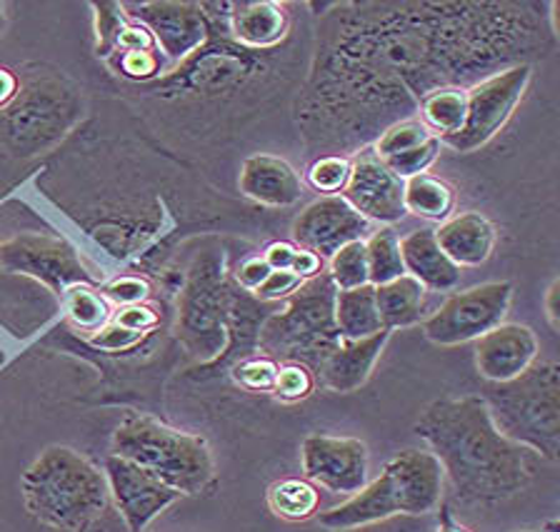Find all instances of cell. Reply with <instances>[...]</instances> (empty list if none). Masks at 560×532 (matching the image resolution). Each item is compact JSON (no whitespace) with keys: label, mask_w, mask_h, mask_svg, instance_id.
Segmentation results:
<instances>
[{"label":"cell","mask_w":560,"mask_h":532,"mask_svg":"<svg viewBox=\"0 0 560 532\" xmlns=\"http://www.w3.org/2000/svg\"><path fill=\"white\" fill-rule=\"evenodd\" d=\"M105 480H108L110 500L116 503L120 518L126 520L130 532H145L148 525L165 512L173 503L180 500V493L173 490L158 480L153 473H148L136 462L126 458L108 456L105 458Z\"/></svg>","instance_id":"5bb4252c"},{"label":"cell","mask_w":560,"mask_h":532,"mask_svg":"<svg viewBox=\"0 0 560 532\" xmlns=\"http://www.w3.org/2000/svg\"><path fill=\"white\" fill-rule=\"evenodd\" d=\"M148 293H151V287H148L145 281H140V277H118V281H113L108 287H105V300H113V303H120V305H138L148 298Z\"/></svg>","instance_id":"ab89813d"},{"label":"cell","mask_w":560,"mask_h":532,"mask_svg":"<svg viewBox=\"0 0 560 532\" xmlns=\"http://www.w3.org/2000/svg\"><path fill=\"white\" fill-rule=\"evenodd\" d=\"M402 208H406V213L423 217V221L443 223L448 221L455 208V190L443 178L423 173V176L406 180Z\"/></svg>","instance_id":"4316f807"},{"label":"cell","mask_w":560,"mask_h":532,"mask_svg":"<svg viewBox=\"0 0 560 532\" xmlns=\"http://www.w3.org/2000/svg\"><path fill=\"white\" fill-rule=\"evenodd\" d=\"M268 508L280 520L305 522L318 515L320 493L311 480H303V477L278 480V483L270 485L268 490Z\"/></svg>","instance_id":"83f0119b"},{"label":"cell","mask_w":560,"mask_h":532,"mask_svg":"<svg viewBox=\"0 0 560 532\" xmlns=\"http://www.w3.org/2000/svg\"><path fill=\"white\" fill-rule=\"evenodd\" d=\"M116 326H120L122 330H130V333L143 335L158 326V312L143 303L126 305V308L118 312Z\"/></svg>","instance_id":"60d3db41"},{"label":"cell","mask_w":560,"mask_h":532,"mask_svg":"<svg viewBox=\"0 0 560 532\" xmlns=\"http://www.w3.org/2000/svg\"><path fill=\"white\" fill-rule=\"evenodd\" d=\"M295 248L298 246H291V243H273V246H268L266 252H262V258H266L270 270H291Z\"/></svg>","instance_id":"f6af8a7d"},{"label":"cell","mask_w":560,"mask_h":532,"mask_svg":"<svg viewBox=\"0 0 560 532\" xmlns=\"http://www.w3.org/2000/svg\"><path fill=\"white\" fill-rule=\"evenodd\" d=\"M311 188L320 196H343L350 178V158L346 155H323L311 163L308 173Z\"/></svg>","instance_id":"d6a6232c"},{"label":"cell","mask_w":560,"mask_h":532,"mask_svg":"<svg viewBox=\"0 0 560 532\" xmlns=\"http://www.w3.org/2000/svg\"><path fill=\"white\" fill-rule=\"evenodd\" d=\"M278 375V363L266 355L241 357L233 365V380L250 392H273Z\"/></svg>","instance_id":"e575fe53"},{"label":"cell","mask_w":560,"mask_h":532,"mask_svg":"<svg viewBox=\"0 0 560 532\" xmlns=\"http://www.w3.org/2000/svg\"><path fill=\"white\" fill-rule=\"evenodd\" d=\"M143 335L130 333V330H122L120 326L116 328H103L98 338H93V345L105 347V351H126V347L136 345Z\"/></svg>","instance_id":"7bdbcfd3"},{"label":"cell","mask_w":560,"mask_h":532,"mask_svg":"<svg viewBox=\"0 0 560 532\" xmlns=\"http://www.w3.org/2000/svg\"><path fill=\"white\" fill-rule=\"evenodd\" d=\"M268 275H270V265L266 263V258L262 256L243 260L238 273H235V277H238V285L245 293H256Z\"/></svg>","instance_id":"b9f144b4"},{"label":"cell","mask_w":560,"mask_h":532,"mask_svg":"<svg viewBox=\"0 0 560 532\" xmlns=\"http://www.w3.org/2000/svg\"><path fill=\"white\" fill-rule=\"evenodd\" d=\"M528 0H350L315 28L308 83L295 103L305 153L350 155L418 118L438 88H472L553 48L548 13Z\"/></svg>","instance_id":"6da1fadb"},{"label":"cell","mask_w":560,"mask_h":532,"mask_svg":"<svg viewBox=\"0 0 560 532\" xmlns=\"http://www.w3.org/2000/svg\"><path fill=\"white\" fill-rule=\"evenodd\" d=\"M110 456L136 462L180 495H200L213 483L215 468L208 442L151 415L130 413L113 433Z\"/></svg>","instance_id":"52a82bcc"},{"label":"cell","mask_w":560,"mask_h":532,"mask_svg":"<svg viewBox=\"0 0 560 532\" xmlns=\"http://www.w3.org/2000/svg\"><path fill=\"white\" fill-rule=\"evenodd\" d=\"M498 433L523 450L556 462L560 456V365L536 360L508 382H486L480 392Z\"/></svg>","instance_id":"5b68a950"},{"label":"cell","mask_w":560,"mask_h":532,"mask_svg":"<svg viewBox=\"0 0 560 532\" xmlns=\"http://www.w3.org/2000/svg\"><path fill=\"white\" fill-rule=\"evenodd\" d=\"M336 326L343 340H363L381 333L383 322L375 305V287L361 285L336 293Z\"/></svg>","instance_id":"d4e9b609"},{"label":"cell","mask_w":560,"mask_h":532,"mask_svg":"<svg viewBox=\"0 0 560 532\" xmlns=\"http://www.w3.org/2000/svg\"><path fill=\"white\" fill-rule=\"evenodd\" d=\"M336 293L328 273L305 281L293 298L270 312L258 333L260 355L276 363H301L320 373L328 355L340 345L336 326Z\"/></svg>","instance_id":"8992f818"},{"label":"cell","mask_w":560,"mask_h":532,"mask_svg":"<svg viewBox=\"0 0 560 532\" xmlns=\"http://www.w3.org/2000/svg\"><path fill=\"white\" fill-rule=\"evenodd\" d=\"M441 147H443V143L438 141L435 135H431L425 143L410 147V151L396 155V158H388L385 161V165H388V168L396 173L400 180L423 176V173H428V168H431V165L438 161Z\"/></svg>","instance_id":"d590c367"},{"label":"cell","mask_w":560,"mask_h":532,"mask_svg":"<svg viewBox=\"0 0 560 532\" xmlns=\"http://www.w3.org/2000/svg\"><path fill=\"white\" fill-rule=\"evenodd\" d=\"M231 33L245 48L266 50L278 46L288 36L291 19L288 8L276 0H248V3H231Z\"/></svg>","instance_id":"603a6c76"},{"label":"cell","mask_w":560,"mask_h":532,"mask_svg":"<svg viewBox=\"0 0 560 532\" xmlns=\"http://www.w3.org/2000/svg\"><path fill=\"white\" fill-rule=\"evenodd\" d=\"M18 85H21L18 75L13 71H8V68H0V110L15 98Z\"/></svg>","instance_id":"7dc6e473"},{"label":"cell","mask_w":560,"mask_h":532,"mask_svg":"<svg viewBox=\"0 0 560 532\" xmlns=\"http://www.w3.org/2000/svg\"><path fill=\"white\" fill-rule=\"evenodd\" d=\"M301 462L311 483L326 487L328 493L350 497L368 483L371 452L358 438L315 433L303 440Z\"/></svg>","instance_id":"4fadbf2b"},{"label":"cell","mask_w":560,"mask_h":532,"mask_svg":"<svg viewBox=\"0 0 560 532\" xmlns=\"http://www.w3.org/2000/svg\"><path fill=\"white\" fill-rule=\"evenodd\" d=\"M416 433L460 503H503L530 485L528 450L498 433L480 395L435 400L418 417Z\"/></svg>","instance_id":"7a4b0ae2"},{"label":"cell","mask_w":560,"mask_h":532,"mask_svg":"<svg viewBox=\"0 0 560 532\" xmlns=\"http://www.w3.org/2000/svg\"><path fill=\"white\" fill-rule=\"evenodd\" d=\"M435 240L458 268H478L493 256L498 233L483 213L466 211L438 225Z\"/></svg>","instance_id":"44dd1931"},{"label":"cell","mask_w":560,"mask_h":532,"mask_svg":"<svg viewBox=\"0 0 560 532\" xmlns=\"http://www.w3.org/2000/svg\"><path fill=\"white\" fill-rule=\"evenodd\" d=\"M445 475L431 450L406 448L355 495L315 518L330 532L361 530L396 515H428L443 500Z\"/></svg>","instance_id":"277c9868"},{"label":"cell","mask_w":560,"mask_h":532,"mask_svg":"<svg viewBox=\"0 0 560 532\" xmlns=\"http://www.w3.org/2000/svg\"><path fill=\"white\" fill-rule=\"evenodd\" d=\"M402 190H406V180H400L371 145L350 155V178L343 198L368 223H398L406 215Z\"/></svg>","instance_id":"9a60e30c"},{"label":"cell","mask_w":560,"mask_h":532,"mask_svg":"<svg viewBox=\"0 0 560 532\" xmlns=\"http://www.w3.org/2000/svg\"><path fill=\"white\" fill-rule=\"evenodd\" d=\"M303 283L305 281H301L295 273H291V270H270V275L262 281L258 291L253 293V298L268 305L285 303L288 298H293V295L301 291Z\"/></svg>","instance_id":"f35d334b"},{"label":"cell","mask_w":560,"mask_h":532,"mask_svg":"<svg viewBox=\"0 0 560 532\" xmlns=\"http://www.w3.org/2000/svg\"><path fill=\"white\" fill-rule=\"evenodd\" d=\"M241 193L268 208H291L303 196V180L285 158L278 155H250L238 178Z\"/></svg>","instance_id":"d6986e66"},{"label":"cell","mask_w":560,"mask_h":532,"mask_svg":"<svg viewBox=\"0 0 560 532\" xmlns=\"http://www.w3.org/2000/svg\"><path fill=\"white\" fill-rule=\"evenodd\" d=\"M558 291H560V281L550 283V287L546 291V300H542V308H546V318L550 322V328L560 330V310H558Z\"/></svg>","instance_id":"bcb514c9"},{"label":"cell","mask_w":560,"mask_h":532,"mask_svg":"<svg viewBox=\"0 0 560 532\" xmlns=\"http://www.w3.org/2000/svg\"><path fill=\"white\" fill-rule=\"evenodd\" d=\"M153 33L163 58L171 63H183L208 40V19L203 5L198 3H175V0H161V3L138 5V19Z\"/></svg>","instance_id":"e0dca14e"},{"label":"cell","mask_w":560,"mask_h":532,"mask_svg":"<svg viewBox=\"0 0 560 532\" xmlns=\"http://www.w3.org/2000/svg\"><path fill=\"white\" fill-rule=\"evenodd\" d=\"M25 510L56 532H88L110 503L105 473L73 448L50 445L21 477Z\"/></svg>","instance_id":"3957f363"},{"label":"cell","mask_w":560,"mask_h":532,"mask_svg":"<svg viewBox=\"0 0 560 532\" xmlns=\"http://www.w3.org/2000/svg\"><path fill=\"white\" fill-rule=\"evenodd\" d=\"M315 388L313 370L305 368L301 363H278V375L273 392L283 403H298L305 400Z\"/></svg>","instance_id":"74e56055"},{"label":"cell","mask_w":560,"mask_h":532,"mask_svg":"<svg viewBox=\"0 0 560 532\" xmlns=\"http://www.w3.org/2000/svg\"><path fill=\"white\" fill-rule=\"evenodd\" d=\"M428 138H431V130L420 123L418 118H410V120H400V123L385 128L378 135V141H375L371 147L378 158L388 161V158H396V155H400V153L410 151V147L425 143Z\"/></svg>","instance_id":"1f68e13d"},{"label":"cell","mask_w":560,"mask_h":532,"mask_svg":"<svg viewBox=\"0 0 560 532\" xmlns=\"http://www.w3.org/2000/svg\"><path fill=\"white\" fill-rule=\"evenodd\" d=\"M291 273H295L301 281H311V277L323 273V258H318L315 252L305 248H295Z\"/></svg>","instance_id":"ee69618b"},{"label":"cell","mask_w":560,"mask_h":532,"mask_svg":"<svg viewBox=\"0 0 560 532\" xmlns=\"http://www.w3.org/2000/svg\"><path fill=\"white\" fill-rule=\"evenodd\" d=\"M108 60L122 78H130V81H151L158 73H163L161 50H120Z\"/></svg>","instance_id":"8d00e7d4"},{"label":"cell","mask_w":560,"mask_h":532,"mask_svg":"<svg viewBox=\"0 0 560 532\" xmlns=\"http://www.w3.org/2000/svg\"><path fill=\"white\" fill-rule=\"evenodd\" d=\"M8 28V13H5V3H0V36Z\"/></svg>","instance_id":"681fc988"},{"label":"cell","mask_w":560,"mask_h":532,"mask_svg":"<svg viewBox=\"0 0 560 532\" xmlns=\"http://www.w3.org/2000/svg\"><path fill=\"white\" fill-rule=\"evenodd\" d=\"M515 532H533V530H515Z\"/></svg>","instance_id":"f907efd6"},{"label":"cell","mask_w":560,"mask_h":532,"mask_svg":"<svg viewBox=\"0 0 560 532\" xmlns=\"http://www.w3.org/2000/svg\"><path fill=\"white\" fill-rule=\"evenodd\" d=\"M95 11V50H98L101 58H110L113 50H116L120 33L126 28L130 15L126 13V5L120 3H93Z\"/></svg>","instance_id":"836d02e7"},{"label":"cell","mask_w":560,"mask_h":532,"mask_svg":"<svg viewBox=\"0 0 560 532\" xmlns=\"http://www.w3.org/2000/svg\"><path fill=\"white\" fill-rule=\"evenodd\" d=\"M365 233H371V223L343 196H320L293 223L295 246L323 260H330L348 243L365 240Z\"/></svg>","instance_id":"2e32d148"},{"label":"cell","mask_w":560,"mask_h":532,"mask_svg":"<svg viewBox=\"0 0 560 532\" xmlns=\"http://www.w3.org/2000/svg\"><path fill=\"white\" fill-rule=\"evenodd\" d=\"M328 277L338 291H353V287L371 285V275H368L365 240H353L340 248L336 256L330 258Z\"/></svg>","instance_id":"4dcf8cb0"},{"label":"cell","mask_w":560,"mask_h":532,"mask_svg":"<svg viewBox=\"0 0 560 532\" xmlns=\"http://www.w3.org/2000/svg\"><path fill=\"white\" fill-rule=\"evenodd\" d=\"M388 340L390 330L385 328L381 333L363 340H340V345L328 355V360L323 363L318 373L323 386L332 392H340V395L361 390L371 378L375 363L381 360Z\"/></svg>","instance_id":"ffe728a7"},{"label":"cell","mask_w":560,"mask_h":532,"mask_svg":"<svg viewBox=\"0 0 560 532\" xmlns=\"http://www.w3.org/2000/svg\"><path fill=\"white\" fill-rule=\"evenodd\" d=\"M375 287V305L385 330L410 328L423 320L425 312V295L428 291L420 285L413 275H400L396 281L373 285Z\"/></svg>","instance_id":"cb8c5ba5"},{"label":"cell","mask_w":560,"mask_h":532,"mask_svg":"<svg viewBox=\"0 0 560 532\" xmlns=\"http://www.w3.org/2000/svg\"><path fill=\"white\" fill-rule=\"evenodd\" d=\"M435 532H468V530L453 520V515H451L448 508H443L441 510V522H438Z\"/></svg>","instance_id":"c3c4849f"},{"label":"cell","mask_w":560,"mask_h":532,"mask_svg":"<svg viewBox=\"0 0 560 532\" xmlns=\"http://www.w3.org/2000/svg\"><path fill=\"white\" fill-rule=\"evenodd\" d=\"M18 95L0 110V151L33 158L58 143L81 118V91L63 75H18Z\"/></svg>","instance_id":"ba28073f"},{"label":"cell","mask_w":560,"mask_h":532,"mask_svg":"<svg viewBox=\"0 0 560 532\" xmlns=\"http://www.w3.org/2000/svg\"><path fill=\"white\" fill-rule=\"evenodd\" d=\"M468 91L466 88H438L428 93L418 106V120L438 141H445L466 126Z\"/></svg>","instance_id":"484cf974"},{"label":"cell","mask_w":560,"mask_h":532,"mask_svg":"<svg viewBox=\"0 0 560 532\" xmlns=\"http://www.w3.org/2000/svg\"><path fill=\"white\" fill-rule=\"evenodd\" d=\"M538 338L521 322H501L476 340V370L483 382H508L538 360Z\"/></svg>","instance_id":"ac0fdd59"},{"label":"cell","mask_w":560,"mask_h":532,"mask_svg":"<svg viewBox=\"0 0 560 532\" xmlns=\"http://www.w3.org/2000/svg\"><path fill=\"white\" fill-rule=\"evenodd\" d=\"M400 256L406 273L413 275L425 291L451 293L460 285V268L438 246L433 228L406 235L400 240Z\"/></svg>","instance_id":"7402d4cb"},{"label":"cell","mask_w":560,"mask_h":532,"mask_svg":"<svg viewBox=\"0 0 560 532\" xmlns=\"http://www.w3.org/2000/svg\"><path fill=\"white\" fill-rule=\"evenodd\" d=\"M513 303V283L490 281L453 293L441 308L423 318V335L441 347L476 343L505 322Z\"/></svg>","instance_id":"30bf717a"},{"label":"cell","mask_w":560,"mask_h":532,"mask_svg":"<svg viewBox=\"0 0 560 532\" xmlns=\"http://www.w3.org/2000/svg\"><path fill=\"white\" fill-rule=\"evenodd\" d=\"M233 287L225 283L223 258H196L178 303V338L200 363H215L228 343Z\"/></svg>","instance_id":"9c48e42d"},{"label":"cell","mask_w":560,"mask_h":532,"mask_svg":"<svg viewBox=\"0 0 560 532\" xmlns=\"http://www.w3.org/2000/svg\"><path fill=\"white\" fill-rule=\"evenodd\" d=\"M365 256H368V275H371V285H383L396 281V277L406 275L400 256V238L393 230V225H381L373 230L365 240Z\"/></svg>","instance_id":"f1b7e54d"},{"label":"cell","mask_w":560,"mask_h":532,"mask_svg":"<svg viewBox=\"0 0 560 532\" xmlns=\"http://www.w3.org/2000/svg\"><path fill=\"white\" fill-rule=\"evenodd\" d=\"M0 268L35 277L56 295H66L73 285H93L75 248L43 233H23L0 243Z\"/></svg>","instance_id":"7c38bea8"},{"label":"cell","mask_w":560,"mask_h":532,"mask_svg":"<svg viewBox=\"0 0 560 532\" xmlns=\"http://www.w3.org/2000/svg\"><path fill=\"white\" fill-rule=\"evenodd\" d=\"M68 318L85 333H101L110 320V305L93 285H73L66 293Z\"/></svg>","instance_id":"f546056e"},{"label":"cell","mask_w":560,"mask_h":532,"mask_svg":"<svg viewBox=\"0 0 560 532\" xmlns=\"http://www.w3.org/2000/svg\"><path fill=\"white\" fill-rule=\"evenodd\" d=\"M533 78V66H513L468 88V116L458 133L441 141L455 153H476L508 126Z\"/></svg>","instance_id":"8fae6325"}]
</instances>
